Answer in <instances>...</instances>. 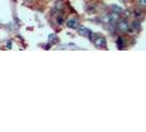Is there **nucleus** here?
Returning <instances> with one entry per match:
<instances>
[{
    "label": "nucleus",
    "mask_w": 146,
    "mask_h": 132,
    "mask_svg": "<svg viewBox=\"0 0 146 132\" xmlns=\"http://www.w3.org/2000/svg\"><path fill=\"white\" fill-rule=\"evenodd\" d=\"M111 8H112L113 12H117V13H121V12H122V8H120L119 6H117V5H112Z\"/></svg>",
    "instance_id": "obj_6"
},
{
    "label": "nucleus",
    "mask_w": 146,
    "mask_h": 132,
    "mask_svg": "<svg viewBox=\"0 0 146 132\" xmlns=\"http://www.w3.org/2000/svg\"><path fill=\"white\" fill-rule=\"evenodd\" d=\"M132 28L135 30V31H139V22L134 21L133 23H132Z\"/></svg>",
    "instance_id": "obj_7"
},
{
    "label": "nucleus",
    "mask_w": 146,
    "mask_h": 132,
    "mask_svg": "<svg viewBox=\"0 0 146 132\" xmlns=\"http://www.w3.org/2000/svg\"><path fill=\"white\" fill-rule=\"evenodd\" d=\"M119 19H120V15H119V13H117V12H112V13H110V15L107 17V21L109 22V23L117 22Z\"/></svg>",
    "instance_id": "obj_3"
},
{
    "label": "nucleus",
    "mask_w": 146,
    "mask_h": 132,
    "mask_svg": "<svg viewBox=\"0 0 146 132\" xmlns=\"http://www.w3.org/2000/svg\"><path fill=\"white\" fill-rule=\"evenodd\" d=\"M130 15H131V12H130L129 10H126V11L124 12V17H126V18H127V17H130Z\"/></svg>",
    "instance_id": "obj_12"
},
{
    "label": "nucleus",
    "mask_w": 146,
    "mask_h": 132,
    "mask_svg": "<svg viewBox=\"0 0 146 132\" xmlns=\"http://www.w3.org/2000/svg\"><path fill=\"white\" fill-rule=\"evenodd\" d=\"M66 25L70 29H75L78 27V19L77 18H72V19H68L66 22Z\"/></svg>",
    "instance_id": "obj_2"
},
{
    "label": "nucleus",
    "mask_w": 146,
    "mask_h": 132,
    "mask_svg": "<svg viewBox=\"0 0 146 132\" xmlns=\"http://www.w3.org/2000/svg\"><path fill=\"white\" fill-rule=\"evenodd\" d=\"M76 29H77L78 33H79L80 35H84V37H89V34H90V31H89L87 28L82 27V25H78Z\"/></svg>",
    "instance_id": "obj_4"
},
{
    "label": "nucleus",
    "mask_w": 146,
    "mask_h": 132,
    "mask_svg": "<svg viewBox=\"0 0 146 132\" xmlns=\"http://www.w3.org/2000/svg\"><path fill=\"white\" fill-rule=\"evenodd\" d=\"M139 7H146V0H139Z\"/></svg>",
    "instance_id": "obj_9"
},
{
    "label": "nucleus",
    "mask_w": 146,
    "mask_h": 132,
    "mask_svg": "<svg viewBox=\"0 0 146 132\" xmlns=\"http://www.w3.org/2000/svg\"><path fill=\"white\" fill-rule=\"evenodd\" d=\"M117 28L121 32H127V30L130 28V24H129V22L126 21V20H119Z\"/></svg>",
    "instance_id": "obj_1"
},
{
    "label": "nucleus",
    "mask_w": 146,
    "mask_h": 132,
    "mask_svg": "<svg viewBox=\"0 0 146 132\" xmlns=\"http://www.w3.org/2000/svg\"><path fill=\"white\" fill-rule=\"evenodd\" d=\"M63 21H64L63 17H58V18H57V22H58L59 24H62V23H63Z\"/></svg>",
    "instance_id": "obj_11"
},
{
    "label": "nucleus",
    "mask_w": 146,
    "mask_h": 132,
    "mask_svg": "<svg viewBox=\"0 0 146 132\" xmlns=\"http://www.w3.org/2000/svg\"><path fill=\"white\" fill-rule=\"evenodd\" d=\"M94 42H95L97 46H103L106 44V39L104 37H98V39H96Z\"/></svg>",
    "instance_id": "obj_5"
},
{
    "label": "nucleus",
    "mask_w": 146,
    "mask_h": 132,
    "mask_svg": "<svg viewBox=\"0 0 146 132\" xmlns=\"http://www.w3.org/2000/svg\"><path fill=\"white\" fill-rule=\"evenodd\" d=\"M135 17H136V18H139V17H141V15H142V12H141V11H139V10H136V11H135Z\"/></svg>",
    "instance_id": "obj_10"
},
{
    "label": "nucleus",
    "mask_w": 146,
    "mask_h": 132,
    "mask_svg": "<svg viewBox=\"0 0 146 132\" xmlns=\"http://www.w3.org/2000/svg\"><path fill=\"white\" fill-rule=\"evenodd\" d=\"M55 8H56V9H62V8H64L63 2H62V1H57L56 5H55Z\"/></svg>",
    "instance_id": "obj_8"
}]
</instances>
